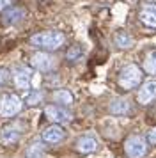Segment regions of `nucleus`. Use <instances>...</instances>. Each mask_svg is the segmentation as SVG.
Returning a JSON list of instances; mask_svg holds the SVG:
<instances>
[{
    "instance_id": "obj_3",
    "label": "nucleus",
    "mask_w": 156,
    "mask_h": 158,
    "mask_svg": "<svg viewBox=\"0 0 156 158\" xmlns=\"http://www.w3.org/2000/svg\"><path fill=\"white\" fill-rule=\"evenodd\" d=\"M147 139L142 135H129L124 140V151H126L128 158H144L147 155Z\"/></svg>"
},
{
    "instance_id": "obj_8",
    "label": "nucleus",
    "mask_w": 156,
    "mask_h": 158,
    "mask_svg": "<svg viewBox=\"0 0 156 158\" xmlns=\"http://www.w3.org/2000/svg\"><path fill=\"white\" fill-rule=\"evenodd\" d=\"M154 98H156V80L151 78L140 85L138 94H137V100H138L140 105H149Z\"/></svg>"
},
{
    "instance_id": "obj_5",
    "label": "nucleus",
    "mask_w": 156,
    "mask_h": 158,
    "mask_svg": "<svg viewBox=\"0 0 156 158\" xmlns=\"http://www.w3.org/2000/svg\"><path fill=\"white\" fill-rule=\"evenodd\" d=\"M21 139V124H16V123H11V124H6L0 130V144L2 146H14Z\"/></svg>"
},
{
    "instance_id": "obj_10",
    "label": "nucleus",
    "mask_w": 156,
    "mask_h": 158,
    "mask_svg": "<svg viewBox=\"0 0 156 158\" xmlns=\"http://www.w3.org/2000/svg\"><path fill=\"white\" fill-rule=\"evenodd\" d=\"M138 18L140 22L149 27V29H156V4H142L140 11H138Z\"/></svg>"
},
{
    "instance_id": "obj_14",
    "label": "nucleus",
    "mask_w": 156,
    "mask_h": 158,
    "mask_svg": "<svg viewBox=\"0 0 156 158\" xmlns=\"http://www.w3.org/2000/svg\"><path fill=\"white\" fill-rule=\"evenodd\" d=\"M25 15H27V11L23 7H11L4 13L2 18H4V23H18L20 20L25 18Z\"/></svg>"
},
{
    "instance_id": "obj_18",
    "label": "nucleus",
    "mask_w": 156,
    "mask_h": 158,
    "mask_svg": "<svg viewBox=\"0 0 156 158\" xmlns=\"http://www.w3.org/2000/svg\"><path fill=\"white\" fill-rule=\"evenodd\" d=\"M43 153H44V146L41 142H32L27 148V158H43Z\"/></svg>"
},
{
    "instance_id": "obj_19",
    "label": "nucleus",
    "mask_w": 156,
    "mask_h": 158,
    "mask_svg": "<svg viewBox=\"0 0 156 158\" xmlns=\"http://www.w3.org/2000/svg\"><path fill=\"white\" fill-rule=\"evenodd\" d=\"M41 101H43V93L37 91V89H32V91L27 94V98H25V103H27L28 107H35V105H39Z\"/></svg>"
},
{
    "instance_id": "obj_11",
    "label": "nucleus",
    "mask_w": 156,
    "mask_h": 158,
    "mask_svg": "<svg viewBox=\"0 0 156 158\" xmlns=\"http://www.w3.org/2000/svg\"><path fill=\"white\" fill-rule=\"evenodd\" d=\"M30 64L34 66L37 71H50L53 68V59L50 57L46 52H35L30 57Z\"/></svg>"
},
{
    "instance_id": "obj_20",
    "label": "nucleus",
    "mask_w": 156,
    "mask_h": 158,
    "mask_svg": "<svg viewBox=\"0 0 156 158\" xmlns=\"http://www.w3.org/2000/svg\"><path fill=\"white\" fill-rule=\"evenodd\" d=\"M82 57V48L80 46H71L69 50H68V53H66V59L68 60H71V62H75V60H78V59Z\"/></svg>"
},
{
    "instance_id": "obj_21",
    "label": "nucleus",
    "mask_w": 156,
    "mask_h": 158,
    "mask_svg": "<svg viewBox=\"0 0 156 158\" xmlns=\"http://www.w3.org/2000/svg\"><path fill=\"white\" fill-rule=\"evenodd\" d=\"M9 78H11L9 69H7V68H0V87L6 85L7 82H9Z\"/></svg>"
},
{
    "instance_id": "obj_4",
    "label": "nucleus",
    "mask_w": 156,
    "mask_h": 158,
    "mask_svg": "<svg viewBox=\"0 0 156 158\" xmlns=\"http://www.w3.org/2000/svg\"><path fill=\"white\" fill-rule=\"evenodd\" d=\"M21 108H23V101L16 94H4L0 98V115L2 117H13V115L20 114Z\"/></svg>"
},
{
    "instance_id": "obj_1",
    "label": "nucleus",
    "mask_w": 156,
    "mask_h": 158,
    "mask_svg": "<svg viewBox=\"0 0 156 158\" xmlns=\"http://www.w3.org/2000/svg\"><path fill=\"white\" fill-rule=\"evenodd\" d=\"M64 34L62 32H57V30H46V32H37L30 37V43L43 48V50H57L64 44Z\"/></svg>"
},
{
    "instance_id": "obj_15",
    "label": "nucleus",
    "mask_w": 156,
    "mask_h": 158,
    "mask_svg": "<svg viewBox=\"0 0 156 158\" xmlns=\"http://www.w3.org/2000/svg\"><path fill=\"white\" fill-rule=\"evenodd\" d=\"M51 98L55 100V103H60V107H66V105H71L73 103V94L68 91V89H57V91H53V94H51Z\"/></svg>"
},
{
    "instance_id": "obj_2",
    "label": "nucleus",
    "mask_w": 156,
    "mask_h": 158,
    "mask_svg": "<svg viewBox=\"0 0 156 158\" xmlns=\"http://www.w3.org/2000/svg\"><path fill=\"white\" fill-rule=\"evenodd\" d=\"M142 69L137 64H128L124 66L119 73V87L124 91H131L135 87H138L142 84Z\"/></svg>"
},
{
    "instance_id": "obj_16",
    "label": "nucleus",
    "mask_w": 156,
    "mask_h": 158,
    "mask_svg": "<svg viewBox=\"0 0 156 158\" xmlns=\"http://www.w3.org/2000/svg\"><path fill=\"white\" fill-rule=\"evenodd\" d=\"M115 44L119 48H122V50H126V48H131L133 46V39H131V36L128 34L126 30H119L115 34Z\"/></svg>"
},
{
    "instance_id": "obj_13",
    "label": "nucleus",
    "mask_w": 156,
    "mask_h": 158,
    "mask_svg": "<svg viewBox=\"0 0 156 158\" xmlns=\"http://www.w3.org/2000/svg\"><path fill=\"white\" fill-rule=\"evenodd\" d=\"M108 110H110V114H113V115H124V114L129 112V103H128V100H124V98H115V100L110 101Z\"/></svg>"
},
{
    "instance_id": "obj_6",
    "label": "nucleus",
    "mask_w": 156,
    "mask_h": 158,
    "mask_svg": "<svg viewBox=\"0 0 156 158\" xmlns=\"http://www.w3.org/2000/svg\"><path fill=\"white\" fill-rule=\"evenodd\" d=\"M44 115H46L53 124H64V123H69L71 117H73L69 110H66V108L60 107V105H48V107L44 108Z\"/></svg>"
},
{
    "instance_id": "obj_17",
    "label": "nucleus",
    "mask_w": 156,
    "mask_h": 158,
    "mask_svg": "<svg viewBox=\"0 0 156 158\" xmlns=\"http://www.w3.org/2000/svg\"><path fill=\"white\" fill-rule=\"evenodd\" d=\"M144 71L147 75H156V50L149 52L144 59Z\"/></svg>"
},
{
    "instance_id": "obj_9",
    "label": "nucleus",
    "mask_w": 156,
    "mask_h": 158,
    "mask_svg": "<svg viewBox=\"0 0 156 158\" xmlns=\"http://www.w3.org/2000/svg\"><path fill=\"white\" fill-rule=\"evenodd\" d=\"M64 137H66V131H64V128L60 124H50L48 128H44L41 133L43 142L46 144H59L60 140H64Z\"/></svg>"
},
{
    "instance_id": "obj_12",
    "label": "nucleus",
    "mask_w": 156,
    "mask_h": 158,
    "mask_svg": "<svg viewBox=\"0 0 156 158\" xmlns=\"http://www.w3.org/2000/svg\"><path fill=\"white\" fill-rule=\"evenodd\" d=\"M98 146H99L98 140H96L94 137H91V135L80 137V139H76V144H75L76 151L84 153V155H89V153H94V151H98Z\"/></svg>"
},
{
    "instance_id": "obj_22",
    "label": "nucleus",
    "mask_w": 156,
    "mask_h": 158,
    "mask_svg": "<svg viewBox=\"0 0 156 158\" xmlns=\"http://www.w3.org/2000/svg\"><path fill=\"white\" fill-rule=\"evenodd\" d=\"M147 142H149V144H153V146L156 144V126L149 130V133H147Z\"/></svg>"
},
{
    "instance_id": "obj_7",
    "label": "nucleus",
    "mask_w": 156,
    "mask_h": 158,
    "mask_svg": "<svg viewBox=\"0 0 156 158\" xmlns=\"http://www.w3.org/2000/svg\"><path fill=\"white\" fill-rule=\"evenodd\" d=\"M13 80L14 85L21 89V91H28L32 85V69L27 66H18L13 73Z\"/></svg>"
},
{
    "instance_id": "obj_23",
    "label": "nucleus",
    "mask_w": 156,
    "mask_h": 158,
    "mask_svg": "<svg viewBox=\"0 0 156 158\" xmlns=\"http://www.w3.org/2000/svg\"><path fill=\"white\" fill-rule=\"evenodd\" d=\"M11 2H13V0H0V11L7 9L9 6H11Z\"/></svg>"
}]
</instances>
